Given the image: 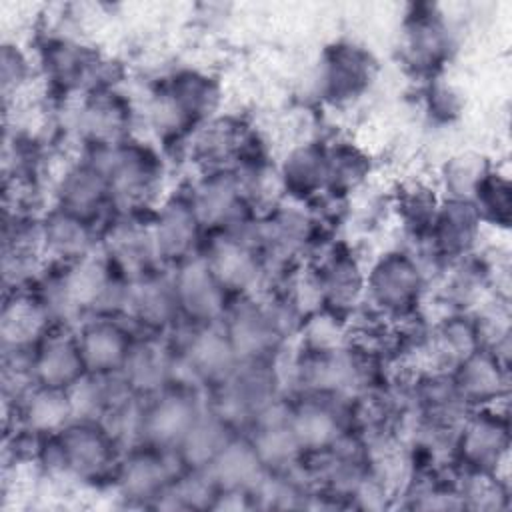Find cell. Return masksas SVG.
<instances>
[{"label":"cell","instance_id":"6da1fadb","mask_svg":"<svg viewBox=\"0 0 512 512\" xmlns=\"http://www.w3.org/2000/svg\"><path fill=\"white\" fill-rule=\"evenodd\" d=\"M430 276L412 248H390L366 270L368 310L388 322L422 312Z\"/></svg>","mask_w":512,"mask_h":512},{"label":"cell","instance_id":"7a4b0ae2","mask_svg":"<svg viewBox=\"0 0 512 512\" xmlns=\"http://www.w3.org/2000/svg\"><path fill=\"white\" fill-rule=\"evenodd\" d=\"M184 468L186 466L176 450L136 442L124 448L120 456L112 492L126 506L154 508L160 494Z\"/></svg>","mask_w":512,"mask_h":512},{"label":"cell","instance_id":"3957f363","mask_svg":"<svg viewBox=\"0 0 512 512\" xmlns=\"http://www.w3.org/2000/svg\"><path fill=\"white\" fill-rule=\"evenodd\" d=\"M508 418L498 406L472 408L454 432L452 460L460 470L500 472L508 458Z\"/></svg>","mask_w":512,"mask_h":512},{"label":"cell","instance_id":"277c9868","mask_svg":"<svg viewBox=\"0 0 512 512\" xmlns=\"http://www.w3.org/2000/svg\"><path fill=\"white\" fill-rule=\"evenodd\" d=\"M150 222L160 266L174 268L200 252L206 230L186 188L164 198L152 210Z\"/></svg>","mask_w":512,"mask_h":512},{"label":"cell","instance_id":"5b68a950","mask_svg":"<svg viewBox=\"0 0 512 512\" xmlns=\"http://www.w3.org/2000/svg\"><path fill=\"white\" fill-rule=\"evenodd\" d=\"M322 258L312 262L320 306L352 318L366 296V270L358 256L344 244L326 246Z\"/></svg>","mask_w":512,"mask_h":512},{"label":"cell","instance_id":"8992f818","mask_svg":"<svg viewBox=\"0 0 512 512\" xmlns=\"http://www.w3.org/2000/svg\"><path fill=\"white\" fill-rule=\"evenodd\" d=\"M52 194V206L80 216L98 228H102L114 214L108 178L102 168L84 154L64 166L62 174L54 182Z\"/></svg>","mask_w":512,"mask_h":512},{"label":"cell","instance_id":"52a82bcc","mask_svg":"<svg viewBox=\"0 0 512 512\" xmlns=\"http://www.w3.org/2000/svg\"><path fill=\"white\" fill-rule=\"evenodd\" d=\"M376 78V60L372 54L352 42H336L328 46L320 60L318 92L334 104L346 106L362 98Z\"/></svg>","mask_w":512,"mask_h":512},{"label":"cell","instance_id":"ba28073f","mask_svg":"<svg viewBox=\"0 0 512 512\" xmlns=\"http://www.w3.org/2000/svg\"><path fill=\"white\" fill-rule=\"evenodd\" d=\"M172 274L182 320L196 324L222 320L232 294L220 284L200 252L174 266Z\"/></svg>","mask_w":512,"mask_h":512},{"label":"cell","instance_id":"9c48e42d","mask_svg":"<svg viewBox=\"0 0 512 512\" xmlns=\"http://www.w3.org/2000/svg\"><path fill=\"white\" fill-rule=\"evenodd\" d=\"M80 350L88 372L116 374L122 370L134 338L136 328L126 316L94 314L76 326Z\"/></svg>","mask_w":512,"mask_h":512},{"label":"cell","instance_id":"30bf717a","mask_svg":"<svg viewBox=\"0 0 512 512\" xmlns=\"http://www.w3.org/2000/svg\"><path fill=\"white\" fill-rule=\"evenodd\" d=\"M482 226L484 224L470 200L442 198L424 242L434 256L448 266L474 254Z\"/></svg>","mask_w":512,"mask_h":512},{"label":"cell","instance_id":"8fae6325","mask_svg":"<svg viewBox=\"0 0 512 512\" xmlns=\"http://www.w3.org/2000/svg\"><path fill=\"white\" fill-rule=\"evenodd\" d=\"M32 362L36 380L42 386L68 390L88 374L76 326L68 324H52L46 330L32 348Z\"/></svg>","mask_w":512,"mask_h":512},{"label":"cell","instance_id":"7c38bea8","mask_svg":"<svg viewBox=\"0 0 512 512\" xmlns=\"http://www.w3.org/2000/svg\"><path fill=\"white\" fill-rule=\"evenodd\" d=\"M44 256L48 264L66 266L100 248V228L58 206L42 214Z\"/></svg>","mask_w":512,"mask_h":512},{"label":"cell","instance_id":"4fadbf2b","mask_svg":"<svg viewBox=\"0 0 512 512\" xmlns=\"http://www.w3.org/2000/svg\"><path fill=\"white\" fill-rule=\"evenodd\" d=\"M450 376L470 410L496 406L508 394V364L498 360L494 352L484 346L460 360L450 370Z\"/></svg>","mask_w":512,"mask_h":512},{"label":"cell","instance_id":"5bb4252c","mask_svg":"<svg viewBox=\"0 0 512 512\" xmlns=\"http://www.w3.org/2000/svg\"><path fill=\"white\" fill-rule=\"evenodd\" d=\"M280 190L300 204H312L326 192V142L308 138L294 144L276 166Z\"/></svg>","mask_w":512,"mask_h":512},{"label":"cell","instance_id":"9a60e30c","mask_svg":"<svg viewBox=\"0 0 512 512\" xmlns=\"http://www.w3.org/2000/svg\"><path fill=\"white\" fill-rule=\"evenodd\" d=\"M52 324L54 322L34 286L4 290L0 312L2 350L34 348Z\"/></svg>","mask_w":512,"mask_h":512},{"label":"cell","instance_id":"2e32d148","mask_svg":"<svg viewBox=\"0 0 512 512\" xmlns=\"http://www.w3.org/2000/svg\"><path fill=\"white\" fill-rule=\"evenodd\" d=\"M440 14L416 12L404 24L402 54L406 66L420 76L436 78L450 54V34Z\"/></svg>","mask_w":512,"mask_h":512},{"label":"cell","instance_id":"e0dca14e","mask_svg":"<svg viewBox=\"0 0 512 512\" xmlns=\"http://www.w3.org/2000/svg\"><path fill=\"white\" fill-rule=\"evenodd\" d=\"M372 172L370 156L350 140L326 144V192L348 200L352 192L364 186Z\"/></svg>","mask_w":512,"mask_h":512},{"label":"cell","instance_id":"ac0fdd59","mask_svg":"<svg viewBox=\"0 0 512 512\" xmlns=\"http://www.w3.org/2000/svg\"><path fill=\"white\" fill-rule=\"evenodd\" d=\"M492 166L478 152H460L450 156L440 172L444 198H460L470 200L480 180Z\"/></svg>","mask_w":512,"mask_h":512},{"label":"cell","instance_id":"d6986e66","mask_svg":"<svg viewBox=\"0 0 512 512\" xmlns=\"http://www.w3.org/2000/svg\"><path fill=\"white\" fill-rule=\"evenodd\" d=\"M470 202L474 204L482 224L508 228L510 224V182L498 170L490 168L476 186Z\"/></svg>","mask_w":512,"mask_h":512},{"label":"cell","instance_id":"ffe728a7","mask_svg":"<svg viewBox=\"0 0 512 512\" xmlns=\"http://www.w3.org/2000/svg\"><path fill=\"white\" fill-rule=\"evenodd\" d=\"M36 74L34 60L18 46L4 42L2 46V94L4 106L20 102Z\"/></svg>","mask_w":512,"mask_h":512},{"label":"cell","instance_id":"44dd1931","mask_svg":"<svg viewBox=\"0 0 512 512\" xmlns=\"http://www.w3.org/2000/svg\"><path fill=\"white\" fill-rule=\"evenodd\" d=\"M426 110L436 122H450L460 112V100L458 92L444 82H438L432 78L428 90H426Z\"/></svg>","mask_w":512,"mask_h":512}]
</instances>
